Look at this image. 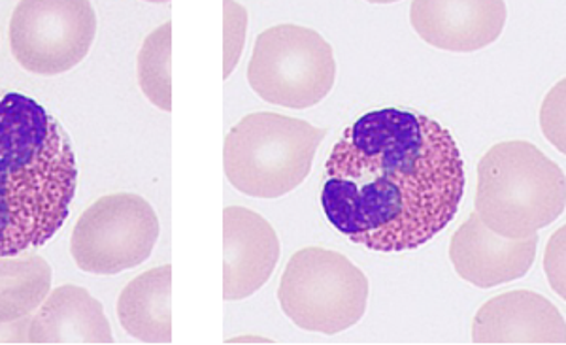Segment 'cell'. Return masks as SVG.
<instances>
[{"mask_svg":"<svg viewBox=\"0 0 566 345\" xmlns=\"http://www.w3.org/2000/svg\"><path fill=\"white\" fill-rule=\"evenodd\" d=\"M328 223L380 253L418 250L458 216L464 165L450 130L427 115L386 108L344 130L327 159Z\"/></svg>","mask_w":566,"mask_h":345,"instance_id":"1","label":"cell"},{"mask_svg":"<svg viewBox=\"0 0 566 345\" xmlns=\"http://www.w3.org/2000/svg\"><path fill=\"white\" fill-rule=\"evenodd\" d=\"M76 189V154L65 127L31 96L0 93V257L50 242Z\"/></svg>","mask_w":566,"mask_h":345,"instance_id":"2","label":"cell"},{"mask_svg":"<svg viewBox=\"0 0 566 345\" xmlns=\"http://www.w3.org/2000/svg\"><path fill=\"white\" fill-rule=\"evenodd\" d=\"M565 172L525 140L501 142L478 165L476 216L504 238L533 237L565 211Z\"/></svg>","mask_w":566,"mask_h":345,"instance_id":"3","label":"cell"},{"mask_svg":"<svg viewBox=\"0 0 566 345\" xmlns=\"http://www.w3.org/2000/svg\"><path fill=\"white\" fill-rule=\"evenodd\" d=\"M325 135V128L287 115H245L226 138L227 179L248 197H283L308 178Z\"/></svg>","mask_w":566,"mask_h":345,"instance_id":"4","label":"cell"},{"mask_svg":"<svg viewBox=\"0 0 566 345\" xmlns=\"http://www.w3.org/2000/svg\"><path fill=\"white\" fill-rule=\"evenodd\" d=\"M277 301L298 328L333 336L367 312V275L338 251L304 248L283 270Z\"/></svg>","mask_w":566,"mask_h":345,"instance_id":"5","label":"cell"},{"mask_svg":"<svg viewBox=\"0 0 566 345\" xmlns=\"http://www.w3.org/2000/svg\"><path fill=\"white\" fill-rule=\"evenodd\" d=\"M335 80V52L314 29L276 25L255 40L248 82L264 103L312 108L331 93Z\"/></svg>","mask_w":566,"mask_h":345,"instance_id":"6","label":"cell"},{"mask_svg":"<svg viewBox=\"0 0 566 345\" xmlns=\"http://www.w3.org/2000/svg\"><path fill=\"white\" fill-rule=\"evenodd\" d=\"M157 240L159 219L148 200L135 192H114L80 216L71 253L87 274H122L148 261Z\"/></svg>","mask_w":566,"mask_h":345,"instance_id":"7","label":"cell"},{"mask_svg":"<svg viewBox=\"0 0 566 345\" xmlns=\"http://www.w3.org/2000/svg\"><path fill=\"white\" fill-rule=\"evenodd\" d=\"M97 34V13L85 0H23L8 39L25 71L57 76L84 61Z\"/></svg>","mask_w":566,"mask_h":345,"instance_id":"8","label":"cell"},{"mask_svg":"<svg viewBox=\"0 0 566 345\" xmlns=\"http://www.w3.org/2000/svg\"><path fill=\"white\" fill-rule=\"evenodd\" d=\"M506 15L502 0H416L410 4L413 31L444 52L488 48L504 31Z\"/></svg>","mask_w":566,"mask_h":345,"instance_id":"9","label":"cell"},{"mask_svg":"<svg viewBox=\"0 0 566 345\" xmlns=\"http://www.w3.org/2000/svg\"><path fill=\"white\" fill-rule=\"evenodd\" d=\"M280 240L258 211L229 206L223 211V299L244 301L271 280Z\"/></svg>","mask_w":566,"mask_h":345,"instance_id":"10","label":"cell"},{"mask_svg":"<svg viewBox=\"0 0 566 345\" xmlns=\"http://www.w3.org/2000/svg\"><path fill=\"white\" fill-rule=\"evenodd\" d=\"M538 234L514 240L488 229L476 211L451 238L450 259L464 282L480 289L512 283L533 269Z\"/></svg>","mask_w":566,"mask_h":345,"instance_id":"11","label":"cell"},{"mask_svg":"<svg viewBox=\"0 0 566 345\" xmlns=\"http://www.w3.org/2000/svg\"><path fill=\"white\" fill-rule=\"evenodd\" d=\"M472 342L501 344H565V317L534 291H510L485 302L472 321Z\"/></svg>","mask_w":566,"mask_h":345,"instance_id":"12","label":"cell"},{"mask_svg":"<svg viewBox=\"0 0 566 345\" xmlns=\"http://www.w3.org/2000/svg\"><path fill=\"white\" fill-rule=\"evenodd\" d=\"M104 307L77 285L53 289L29 323V344H114Z\"/></svg>","mask_w":566,"mask_h":345,"instance_id":"13","label":"cell"},{"mask_svg":"<svg viewBox=\"0 0 566 345\" xmlns=\"http://www.w3.org/2000/svg\"><path fill=\"white\" fill-rule=\"evenodd\" d=\"M117 317L125 333L144 344L172 342V266L148 270L123 289Z\"/></svg>","mask_w":566,"mask_h":345,"instance_id":"14","label":"cell"},{"mask_svg":"<svg viewBox=\"0 0 566 345\" xmlns=\"http://www.w3.org/2000/svg\"><path fill=\"white\" fill-rule=\"evenodd\" d=\"M52 266L33 251L0 257V321L33 314L52 289Z\"/></svg>","mask_w":566,"mask_h":345,"instance_id":"15","label":"cell"},{"mask_svg":"<svg viewBox=\"0 0 566 345\" xmlns=\"http://www.w3.org/2000/svg\"><path fill=\"white\" fill-rule=\"evenodd\" d=\"M172 23H163L138 53V82L149 103L172 112Z\"/></svg>","mask_w":566,"mask_h":345,"instance_id":"16","label":"cell"},{"mask_svg":"<svg viewBox=\"0 0 566 345\" xmlns=\"http://www.w3.org/2000/svg\"><path fill=\"white\" fill-rule=\"evenodd\" d=\"M226 13V45H223V77H229L244 52L248 12L239 2H223Z\"/></svg>","mask_w":566,"mask_h":345,"instance_id":"17","label":"cell"},{"mask_svg":"<svg viewBox=\"0 0 566 345\" xmlns=\"http://www.w3.org/2000/svg\"><path fill=\"white\" fill-rule=\"evenodd\" d=\"M542 133L565 154V80L555 85L542 104Z\"/></svg>","mask_w":566,"mask_h":345,"instance_id":"18","label":"cell"},{"mask_svg":"<svg viewBox=\"0 0 566 345\" xmlns=\"http://www.w3.org/2000/svg\"><path fill=\"white\" fill-rule=\"evenodd\" d=\"M544 269L555 293L565 301V227H560L547 243Z\"/></svg>","mask_w":566,"mask_h":345,"instance_id":"19","label":"cell"},{"mask_svg":"<svg viewBox=\"0 0 566 345\" xmlns=\"http://www.w3.org/2000/svg\"><path fill=\"white\" fill-rule=\"evenodd\" d=\"M31 315L15 321H0V344H29Z\"/></svg>","mask_w":566,"mask_h":345,"instance_id":"20","label":"cell"}]
</instances>
